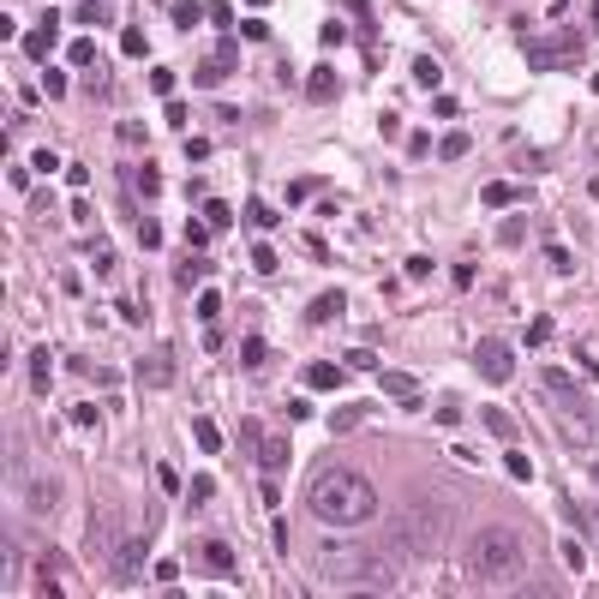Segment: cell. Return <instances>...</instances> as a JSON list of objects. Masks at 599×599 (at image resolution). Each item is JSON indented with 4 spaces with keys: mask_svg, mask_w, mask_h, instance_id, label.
<instances>
[{
    "mask_svg": "<svg viewBox=\"0 0 599 599\" xmlns=\"http://www.w3.org/2000/svg\"><path fill=\"white\" fill-rule=\"evenodd\" d=\"M306 504L318 522L330 528H366L378 516V486L360 474V468H324L312 486H306Z\"/></svg>",
    "mask_w": 599,
    "mask_h": 599,
    "instance_id": "obj_1",
    "label": "cell"
},
{
    "mask_svg": "<svg viewBox=\"0 0 599 599\" xmlns=\"http://www.w3.org/2000/svg\"><path fill=\"white\" fill-rule=\"evenodd\" d=\"M312 570L336 588H366V594H390L396 588V564L390 558H372L360 540H324L312 552Z\"/></svg>",
    "mask_w": 599,
    "mask_h": 599,
    "instance_id": "obj_2",
    "label": "cell"
},
{
    "mask_svg": "<svg viewBox=\"0 0 599 599\" xmlns=\"http://www.w3.org/2000/svg\"><path fill=\"white\" fill-rule=\"evenodd\" d=\"M468 564H474V576H480L486 588L516 582V576H522V564H528L522 534H516V528H480V534H474V546H468Z\"/></svg>",
    "mask_w": 599,
    "mask_h": 599,
    "instance_id": "obj_3",
    "label": "cell"
},
{
    "mask_svg": "<svg viewBox=\"0 0 599 599\" xmlns=\"http://www.w3.org/2000/svg\"><path fill=\"white\" fill-rule=\"evenodd\" d=\"M540 384H546V408L558 414V432H564L570 444H594V414H588L582 390L570 384V372H546Z\"/></svg>",
    "mask_w": 599,
    "mask_h": 599,
    "instance_id": "obj_4",
    "label": "cell"
},
{
    "mask_svg": "<svg viewBox=\"0 0 599 599\" xmlns=\"http://www.w3.org/2000/svg\"><path fill=\"white\" fill-rule=\"evenodd\" d=\"M474 366H480V372H486V378H492V384H504V378H510V372H516V354H510V348H504V342H498V336H486V342H480V348H474Z\"/></svg>",
    "mask_w": 599,
    "mask_h": 599,
    "instance_id": "obj_5",
    "label": "cell"
},
{
    "mask_svg": "<svg viewBox=\"0 0 599 599\" xmlns=\"http://www.w3.org/2000/svg\"><path fill=\"white\" fill-rule=\"evenodd\" d=\"M402 540H408L414 552H432V546L444 540V528H438V516H426V510H402Z\"/></svg>",
    "mask_w": 599,
    "mask_h": 599,
    "instance_id": "obj_6",
    "label": "cell"
},
{
    "mask_svg": "<svg viewBox=\"0 0 599 599\" xmlns=\"http://www.w3.org/2000/svg\"><path fill=\"white\" fill-rule=\"evenodd\" d=\"M144 576V534H126L120 546H114V582L126 588V582H138Z\"/></svg>",
    "mask_w": 599,
    "mask_h": 599,
    "instance_id": "obj_7",
    "label": "cell"
},
{
    "mask_svg": "<svg viewBox=\"0 0 599 599\" xmlns=\"http://www.w3.org/2000/svg\"><path fill=\"white\" fill-rule=\"evenodd\" d=\"M60 498H66V486H60L54 474H42V480H30V486H24V504H30L36 516H54V510H60Z\"/></svg>",
    "mask_w": 599,
    "mask_h": 599,
    "instance_id": "obj_8",
    "label": "cell"
},
{
    "mask_svg": "<svg viewBox=\"0 0 599 599\" xmlns=\"http://www.w3.org/2000/svg\"><path fill=\"white\" fill-rule=\"evenodd\" d=\"M138 378H144L150 390H168V378H174V354H168V348H150V354L138 360Z\"/></svg>",
    "mask_w": 599,
    "mask_h": 599,
    "instance_id": "obj_9",
    "label": "cell"
},
{
    "mask_svg": "<svg viewBox=\"0 0 599 599\" xmlns=\"http://www.w3.org/2000/svg\"><path fill=\"white\" fill-rule=\"evenodd\" d=\"M384 396L402 402V408H420V402H426V390H420L414 372H384Z\"/></svg>",
    "mask_w": 599,
    "mask_h": 599,
    "instance_id": "obj_10",
    "label": "cell"
},
{
    "mask_svg": "<svg viewBox=\"0 0 599 599\" xmlns=\"http://www.w3.org/2000/svg\"><path fill=\"white\" fill-rule=\"evenodd\" d=\"M54 54V12H42V24L24 36V60H48Z\"/></svg>",
    "mask_w": 599,
    "mask_h": 599,
    "instance_id": "obj_11",
    "label": "cell"
},
{
    "mask_svg": "<svg viewBox=\"0 0 599 599\" xmlns=\"http://www.w3.org/2000/svg\"><path fill=\"white\" fill-rule=\"evenodd\" d=\"M198 558H204V570H210V576H234V546H228V540H204V546H198Z\"/></svg>",
    "mask_w": 599,
    "mask_h": 599,
    "instance_id": "obj_12",
    "label": "cell"
},
{
    "mask_svg": "<svg viewBox=\"0 0 599 599\" xmlns=\"http://www.w3.org/2000/svg\"><path fill=\"white\" fill-rule=\"evenodd\" d=\"M228 72H234V48H222V54H204V60H198V84H204V90H210V84H222Z\"/></svg>",
    "mask_w": 599,
    "mask_h": 599,
    "instance_id": "obj_13",
    "label": "cell"
},
{
    "mask_svg": "<svg viewBox=\"0 0 599 599\" xmlns=\"http://www.w3.org/2000/svg\"><path fill=\"white\" fill-rule=\"evenodd\" d=\"M480 198H486L492 210H510V204H522V186H516V180H492V186H480Z\"/></svg>",
    "mask_w": 599,
    "mask_h": 599,
    "instance_id": "obj_14",
    "label": "cell"
},
{
    "mask_svg": "<svg viewBox=\"0 0 599 599\" xmlns=\"http://www.w3.org/2000/svg\"><path fill=\"white\" fill-rule=\"evenodd\" d=\"M306 96H312V102H336V72H330V66H312Z\"/></svg>",
    "mask_w": 599,
    "mask_h": 599,
    "instance_id": "obj_15",
    "label": "cell"
},
{
    "mask_svg": "<svg viewBox=\"0 0 599 599\" xmlns=\"http://www.w3.org/2000/svg\"><path fill=\"white\" fill-rule=\"evenodd\" d=\"M306 384H312V390H342V366L318 360V366H306Z\"/></svg>",
    "mask_w": 599,
    "mask_h": 599,
    "instance_id": "obj_16",
    "label": "cell"
},
{
    "mask_svg": "<svg viewBox=\"0 0 599 599\" xmlns=\"http://www.w3.org/2000/svg\"><path fill=\"white\" fill-rule=\"evenodd\" d=\"M252 444H258V462H264V468H282V462H288V444H282V438H264V426H258Z\"/></svg>",
    "mask_w": 599,
    "mask_h": 599,
    "instance_id": "obj_17",
    "label": "cell"
},
{
    "mask_svg": "<svg viewBox=\"0 0 599 599\" xmlns=\"http://www.w3.org/2000/svg\"><path fill=\"white\" fill-rule=\"evenodd\" d=\"M342 306H348V300H342L336 288H330V294H318V300H312V324H330V318H342Z\"/></svg>",
    "mask_w": 599,
    "mask_h": 599,
    "instance_id": "obj_18",
    "label": "cell"
},
{
    "mask_svg": "<svg viewBox=\"0 0 599 599\" xmlns=\"http://www.w3.org/2000/svg\"><path fill=\"white\" fill-rule=\"evenodd\" d=\"M120 54H126V60H144V54H150L144 30H132V24H126V30H120Z\"/></svg>",
    "mask_w": 599,
    "mask_h": 599,
    "instance_id": "obj_19",
    "label": "cell"
},
{
    "mask_svg": "<svg viewBox=\"0 0 599 599\" xmlns=\"http://www.w3.org/2000/svg\"><path fill=\"white\" fill-rule=\"evenodd\" d=\"M468 150H474V138H468V132H450V138L438 144V156H444V162H462Z\"/></svg>",
    "mask_w": 599,
    "mask_h": 599,
    "instance_id": "obj_20",
    "label": "cell"
},
{
    "mask_svg": "<svg viewBox=\"0 0 599 599\" xmlns=\"http://www.w3.org/2000/svg\"><path fill=\"white\" fill-rule=\"evenodd\" d=\"M48 348H30V390H48Z\"/></svg>",
    "mask_w": 599,
    "mask_h": 599,
    "instance_id": "obj_21",
    "label": "cell"
},
{
    "mask_svg": "<svg viewBox=\"0 0 599 599\" xmlns=\"http://www.w3.org/2000/svg\"><path fill=\"white\" fill-rule=\"evenodd\" d=\"M192 444H198V450H222V426H216V420H198V426H192Z\"/></svg>",
    "mask_w": 599,
    "mask_h": 599,
    "instance_id": "obj_22",
    "label": "cell"
},
{
    "mask_svg": "<svg viewBox=\"0 0 599 599\" xmlns=\"http://www.w3.org/2000/svg\"><path fill=\"white\" fill-rule=\"evenodd\" d=\"M198 216H204L210 228H228V222H234V210H228L222 198H204V210H198Z\"/></svg>",
    "mask_w": 599,
    "mask_h": 599,
    "instance_id": "obj_23",
    "label": "cell"
},
{
    "mask_svg": "<svg viewBox=\"0 0 599 599\" xmlns=\"http://www.w3.org/2000/svg\"><path fill=\"white\" fill-rule=\"evenodd\" d=\"M186 240H192L198 252H210V240H216V228H210L204 216H192V222H186Z\"/></svg>",
    "mask_w": 599,
    "mask_h": 599,
    "instance_id": "obj_24",
    "label": "cell"
},
{
    "mask_svg": "<svg viewBox=\"0 0 599 599\" xmlns=\"http://www.w3.org/2000/svg\"><path fill=\"white\" fill-rule=\"evenodd\" d=\"M72 66H96V42L90 36H72Z\"/></svg>",
    "mask_w": 599,
    "mask_h": 599,
    "instance_id": "obj_25",
    "label": "cell"
},
{
    "mask_svg": "<svg viewBox=\"0 0 599 599\" xmlns=\"http://www.w3.org/2000/svg\"><path fill=\"white\" fill-rule=\"evenodd\" d=\"M498 240H504V246H522V240H528V228H522V216H504V228H498Z\"/></svg>",
    "mask_w": 599,
    "mask_h": 599,
    "instance_id": "obj_26",
    "label": "cell"
},
{
    "mask_svg": "<svg viewBox=\"0 0 599 599\" xmlns=\"http://www.w3.org/2000/svg\"><path fill=\"white\" fill-rule=\"evenodd\" d=\"M198 18H204V6H192V0H180V6H174V24H180V30H192Z\"/></svg>",
    "mask_w": 599,
    "mask_h": 599,
    "instance_id": "obj_27",
    "label": "cell"
},
{
    "mask_svg": "<svg viewBox=\"0 0 599 599\" xmlns=\"http://www.w3.org/2000/svg\"><path fill=\"white\" fill-rule=\"evenodd\" d=\"M66 84H72V78H66L60 66H48V72H42V90H48V96H66Z\"/></svg>",
    "mask_w": 599,
    "mask_h": 599,
    "instance_id": "obj_28",
    "label": "cell"
},
{
    "mask_svg": "<svg viewBox=\"0 0 599 599\" xmlns=\"http://www.w3.org/2000/svg\"><path fill=\"white\" fill-rule=\"evenodd\" d=\"M516 162H522V168H546L552 156H546V150H534V144H516Z\"/></svg>",
    "mask_w": 599,
    "mask_h": 599,
    "instance_id": "obj_29",
    "label": "cell"
},
{
    "mask_svg": "<svg viewBox=\"0 0 599 599\" xmlns=\"http://www.w3.org/2000/svg\"><path fill=\"white\" fill-rule=\"evenodd\" d=\"M138 186H144V198H156V192H162V174H156V162H144V168H138Z\"/></svg>",
    "mask_w": 599,
    "mask_h": 599,
    "instance_id": "obj_30",
    "label": "cell"
},
{
    "mask_svg": "<svg viewBox=\"0 0 599 599\" xmlns=\"http://www.w3.org/2000/svg\"><path fill=\"white\" fill-rule=\"evenodd\" d=\"M216 312H222V294H216V288H210V294H198V318H204V324H216Z\"/></svg>",
    "mask_w": 599,
    "mask_h": 599,
    "instance_id": "obj_31",
    "label": "cell"
},
{
    "mask_svg": "<svg viewBox=\"0 0 599 599\" xmlns=\"http://www.w3.org/2000/svg\"><path fill=\"white\" fill-rule=\"evenodd\" d=\"M486 426H492L498 438H516V426H510V414H504V408H486Z\"/></svg>",
    "mask_w": 599,
    "mask_h": 599,
    "instance_id": "obj_32",
    "label": "cell"
},
{
    "mask_svg": "<svg viewBox=\"0 0 599 599\" xmlns=\"http://www.w3.org/2000/svg\"><path fill=\"white\" fill-rule=\"evenodd\" d=\"M204 12H210V24H222V30H228V24H234V6H228V0H210V6H204Z\"/></svg>",
    "mask_w": 599,
    "mask_h": 599,
    "instance_id": "obj_33",
    "label": "cell"
},
{
    "mask_svg": "<svg viewBox=\"0 0 599 599\" xmlns=\"http://www.w3.org/2000/svg\"><path fill=\"white\" fill-rule=\"evenodd\" d=\"M348 366H354V372H372V366H378V354H372V348H348Z\"/></svg>",
    "mask_w": 599,
    "mask_h": 599,
    "instance_id": "obj_34",
    "label": "cell"
},
{
    "mask_svg": "<svg viewBox=\"0 0 599 599\" xmlns=\"http://www.w3.org/2000/svg\"><path fill=\"white\" fill-rule=\"evenodd\" d=\"M504 468H510V474H516V480H528V474H534V462H528V456H522V450H510V456H504Z\"/></svg>",
    "mask_w": 599,
    "mask_h": 599,
    "instance_id": "obj_35",
    "label": "cell"
},
{
    "mask_svg": "<svg viewBox=\"0 0 599 599\" xmlns=\"http://www.w3.org/2000/svg\"><path fill=\"white\" fill-rule=\"evenodd\" d=\"M156 492H168V498H174V492H180V474H174V468H168V462H162V468H156Z\"/></svg>",
    "mask_w": 599,
    "mask_h": 599,
    "instance_id": "obj_36",
    "label": "cell"
},
{
    "mask_svg": "<svg viewBox=\"0 0 599 599\" xmlns=\"http://www.w3.org/2000/svg\"><path fill=\"white\" fill-rule=\"evenodd\" d=\"M240 216H246V222H252V228H270V222H276V216H270V210H264V204H246V210H240Z\"/></svg>",
    "mask_w": 599,
    "mask_h": 599,
    "instance_id": "obj_37",
    "label": "cell"
},
{
    "mask_svg": "<svg viewBox=\"0 0 599 599\" xmlns=\"http://www.w3.org/2000/svg\"><path fill=\"white\" fill-rule=\"evenodd\" d=\"M138 246H150V252H156V246H162V228H156V222H138Z\"/></svg>",
    "mask_w": 599,
    "mask_h": 599,
    "instance_id": "obj_38",
    "label": "cell"
},
{
    "mask_svg": "<svg viewBox=\"0 0 599 599\" xmlns=\"http://www.w3.org/2000/svg\"><path fill=\"white\" fill-rule=\"evenodd\" d=\"M552 336H558L552 318H534V324H528V342H552Z\"/></svg>",
    "mask_w": 599,
    "mask_h": 599,
    "instance_id": "obj_39",
    "label": "cell"
},
{
    "mask_svg": "<svg viewBox=\"0 0 599 599\" xmlns=\"http://www.w3.org/2000/svg\"><path fill=\"white\" fill-rule=\"evenodd\" d=\"M150 576H156V582H162V588H168V582H174V576H180V564H174V558H162V564H150Z\"/></svg>",
    "mask_w": 599,
    "mask_h": 599,
    "instance_id": "obj_40",
    "label": "cell"
},
{
    "mask_svg": "<svg viewBox=\"0 0 599 599\" xmlns=\"http://www.w3.org/2000/svg\"><path fill=\"white\" fill-rule=\"evenodd\" d=\"M240 36H246V42H264L270 30H264V18H246V24H240Z\"/></svg>",
    "mask_w": 599,
    "mask_h": 599,
    "instance_id": "obj_41",
    "label": "cell"
},
{
    "mask_svg": "<svg viewBox=\"0 0 599 599\" xmlns=\"http://www.w3.org/2000/svg\"><path fill=\"white\" fill-rule=\"evenodd\" d=\"M414 78H420V84H438V60H414Z\"/></svg>",
    "mask_w": 599,
    "mask_h": 599,
    "instance_id": "obj_42",
    "label": "cell"
},
{
    "mask_svg": "<svg viewBox=\"0 0 599 599\" xmlns=\"http://www.w3.org/2000/svg\"><path fill=\"white\" fill-rule=\"evenodd\" d=\"M150 84H156L162 96H174V72H168V66H156V72H150Z\"/></svg>",
    "mask_w": 599,
    "mask_h": 599,
    "instance_id": "obj_43",
    "label": "cell"
},
{
    "mask_svg": "<svg viewBox=\"0 0 599 599\" xmlns=\"http://www.w3.org/2000/svg\"><path fill=\"white\" fill-rule=\"evenodd\" d=\"M30 162H36V174H54V168H60V156H54V150H36Z\"/></svg>",
    "mask_w": 599,
    "mask_h": 599,
    "instance_id": "obj_44",
    "label": "cell"
},
{
    "mask_svg": "<svg viewBox=\"0 0 599 599\" xmlns=\"http://www.w3.org/2000/svg\"><path fill=\"white\" fill-rule=\"evenodd\" d=\"M312 192H318V186H312V180H294V186H288V204H306V198H312Z\"/></svg>",
    "mask_w": 599,
    "mask_h": 599,
    "instance_id": "obj_45",
    "label": "cell"
},
{
    "mask_svg": "<svg viewBox=\"0 0 599 599\" xmlns=\"http://www.w3.org/2000/svg\"><path fill=\"white\" fill-rule=\"evenodd\" d=\"M252 264H258V270L270 276V270H276V252H270V246H252Z\"/></svg>",
    "mask_w": 599,
    "mask_h": 599,
    "instance_id": "obj_46",
    "label": "cell"
},
{
    "mask_svg": "<svg viewBox=\"0 0 599 599\" xmlns=\"http://www.w3.org/2000/svg\"><path fill=\"white\" fill-rule=\"evenodd\" d=\"M96 420H102V414H96L90 402H78V408H72V426H96Z\"/></svg>",
    "mask_w": 599,
    "mask_h": 599,
    "instance_id": "obj_47",
    "label": "cell"
},
{
    "mask_svg": "<svg viewBox=\"0 0 599 599\" xmlns=\"http://www.w3.org/2000/svg\"><path fill=\"white\" fill-rule=\"evenodd\" d=\"M360 420H366V414H360V408H342V414H336V420H330V426H336V432H348V426H360Z\"/></svg>",
    "mask_w": 599,
    "mask_h": 599,
    "instance_id": "obj_48",
    "label": "cell"
},
{
    "mask_svg": "<svg viewBox=\"0 0 599 599\" xmlns=\"http://www.w3.org/2000/svg\"><path fill=\"white\" fill-rule=\"evenodd\" d=\"M564 6H570V0H552V12H564Z\"/></svg>",
    "mask_w": 599,
    "mask_h": 599,
    "instance_id": "obj_49",
    "label": "cell"
},
{
    "mask_svg": "<svg viewBox=\"0 0 599 599\" xmlns=\"http://www.w3.org/2000/svg\"><path fill=\"white\" fill-rule=\"evenodd\" d=\"M594 156H599V132H594Z\"/></svg>",
    "mask_w": 599,
    "mask_h": 599,
    "instance_id": "obj_50",
    "label": "cell"
},
{
    "mask_svg": "<svg viewBox=\"0 0 599 599\" xmlns=\"http://www.w3.org/2000/svg\"><path fill=\"white\" fill-rule=\"evenodd\" d=\"M594 480H599V474H594Z\"/></svg>",
    "mask_w": 599,
    "mask_h": 599,
    "instance_id": "obj_51",
    "label": "cell"
}]
</instances>
